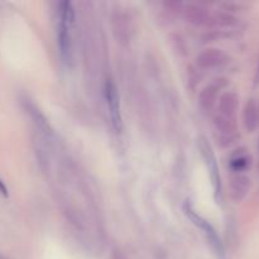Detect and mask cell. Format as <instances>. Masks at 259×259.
Wrapping results in <instances>:
<instances>
[{"mask_svg":"<svg viewBox=\"0 0 259 259\" xmlns=\"http://www.w3.org/2000/svg\"><path fill=\"white\" fill-rule=\"evenodd\" d=\"M0 259H3V258H2V257H0Z\"/></svg>","mask_w":259,"mask_h":259,"instance_id":"22","label":"cell"},{"mask_svg":"<svg viewBox=\"0 0 259 259\" xmlns=\"http://www.w3.org/2000/svg\"><path fill=\"white\" fill-rule=\"evenodd\" d=\"M252 166V157L248 154V149L245 147L235 149L229 158L230 171L235 174H244Z\"/></svg>","mask_w":259,"mask_h":259,"instance_id":"11","label":"cell"},{"mask_svg":"<svg viewBox=\"0 0 259 259\" xmlns=\"http://www.w3.org/2000/svg\"><path fill=\"white\" fill-rule=\"evenodd\" d=\"M243 124L248 133H253L259 125V108L254 99H249L243 109Z\"/></svg>","mask_w":259,"mask_h":259,"instance_id":"12","label":"cell"},{"mask_svg":"<svg viewBox=\"0 0 259 259\" xmlns=\"http://www.w3.org/2000/svg\"><path fill=\"white\" fill-rule=\"evenodd\" d=\"M25 106H27V110L28 113L30 114V116H32L33 121H34V124L37 125V128L39 129L40 132H42L45 136L50 137L53 134V131L51 129L50 126V123L47 121V119H46V116L43 115L42 113H40L39 110L37 109V106L34 105L33 103H30L29 100L25 101Z\"/></svg>","mask_w":259,"mask_h":259,"instance_id":"13","label":"cell"},{"mask_svg":"<svg viewBox=\"0 0 259 259\" xmlns=\"http://www.w3.org/2000/svg\"><path fill=\"white\" fill-rule=\"evenodd\" d=\"M252 189V181L244 174H235L229 180V196L234 202H242Z\"/></svg>","mask_w":259,"mask_h":259,"instance_id":"9","label":"cell"},{"mask_svg":"<svg viewBox=\"0 0 259 259\" xmlns=\"http://www.w3.org/2000/svg\"><path fill=\"white\" fill-rule=\"evenodd\" d=\"M212 124H214V128L218 132V134H222V136L238 133L237 119L225 118V116L217 114L212 119Z\"/></svg>","mask_w":259,"mask_h":259,"instance_id":"14","label":"cell"},{"mask_svg":"<svg viewBox=\"0 0 259 259\" xmlns=\"http://www.w3.org/2000/svg\"><path fill=\"white\" fill-rule=\"evenodd\" d=\"M111 25L118 42L126 45L131 39V18L123 9H114L111 13Z\"/></svg>","mask_w":259,"mask_h":259,"instance_id":"8","label":"cell"},{"mask_svg":"<svg viewBox=\"0 0 259 259\" xmlns=\"http://www.w3.org/2000/svg\"><path fill=\"white\" fill-rule=\"evenodd\" d=\"M228 85V80L224 77H219L207 83L199 94V106L202 111H211L217 105L218 99L220 96V91Z\"/></svg>","mask_w":259,"mask_h":259,"instance_id":"6","label":"cell"},{"mask_svg":"<svg viewBox=\"0 0 259 259\" xmlns=\"http://www.w3.org/2000/svg\"><path fill=\"white\" fill-rule=\"evenodd\" d=\"M222 7L223 9H224V12L229 13V14H233V13H237V12H243V10L247 9V5H245L244 3H239V2L223 3Z\"/></svg>","mask_w":259,"mask_h":259,"instance_id":"17","label":"cell"},{"mask_svg":"<svg viewBox=\"0 0 259 259\" xmlns=\"http://www.w3.org/2000/svg\"><path fill=\"white\" fill-rule=\"evenodd\" d=\"M104 96H105L111 125H113L114 131L121 133L123 132V115H121L120 98H119L118 88L111 78H108L104 83Z\"/></svg>","mask_w":259,"mask_h":259,"instance_id":"4","label":"cell"},{"mask_svg":"<svg viewBox=\"0 0 259 259\" xmlns=\"http://www.w3.org/2000/svg\"><path fill=\"white\" fill-rule=\"evenodd\" d=\"M116 259H128L125 257V255H123V254H119V252L116 253Z\"/></svg>","mask_w":259,"mask_h":259,"instance_id":"21","label":"cell"},{"mask_svg":"<svg viewBox=\"0 0 259 259\" xmlns=\"http://www.w3.org/2000/svg\"><path fill=\"white\" fill-rule=\"evenodd\" d=\"M196 66L202 71L215 70V68L223 67L229 62V56L220 48L209 47L196 56Z\"/></svg>","mask_w":259,"mask_h":259,"instance_id":"5","label":"cell"},{"mask_svg":"<svg viewBox=\"0 0 259 259\" xmlns=\"http://www.w3.org/2000/svg\"><path fill=\"white\" fill-rule=\"evenodd\" d=\"M75 23V9L71 2L58 3L57 9V46L61 60L67 67L73 63L72 25Z\"/></svg>","mask_w":259,"mask_h":259,"instance_id":"1","label":"cell"},{"mask_svg":"<svg viewBox=\"0 0 259 259\" xmlns=\"http://www.w3.org/2000/svg\"><path fill=\"white\" fill-rule=\"evenodd\" d=\"M0 195L4 197L9 196V190H8L7 185L4 184V181H3L2 179H0Z\"/></svg>","mask_w":259,"mask_h":259,"instance_id":"19","label":"cell"},{"mask_svg":"<svg viewBox=\"0 0 259 259\" xmlns=\"http://www.w3.org/2000/svg\"><path fill=\"white\" fill-rule=\"evenodd\" d=\"M240 136H239V132L238 133H234V134H224V136H222V134H218L217 137V143L218 146L222 147V148H228V147L233 146L234 143H237L238 141H239Z\"/></svg>","mask_w":259,"mask_h":259,"instance_id":"16","label":"cell"},{"mask_svg":"<svg viewBox=\"0 0 259 259\" xmlns=\"http://www.w3.org/2000/svg\"><path fill=\"white\" fill-rule=\"evenodd\" d=\"M239 103V95L235 91H224L218 99V114L225 118L237 119Z\"/></svg>","mask_w":259,"mask_h":259,"instance_id":"10","label":"cell"},{"mask_svg":"<svg viewBox=\"0 0 259 259\" xmlns=\"http://www.w3.org/2000/svg\"><path fill=\"white\" fill-rule=\"evenodd\" d=\"M238 24V19L233 14L227 12H220L218 14L211 15L210 25L218 28H233Z\"/></svg>","mask_w":259,"mask_h":259,"instance_id":"15","label":"cell"},{"mask_svg":"<svg viewBox=\"0 0 259 259\" xmlns=\"http://www.w3.org/2000/svg\"><path fill=\"white\" fill-rule=\"evenodd\" d=\"M182 209H184V212L187 217V219L191 220L192 224H194L195 227L199 228V229L204 233L205 238H206L207 243H209L210 248H211V250L214 252V254L219 259H224L225 248H224V244H223L222 239H220L219 234H218L217 229H215V228L212 227V225L210 224L204 217H201V215L195 210V207L192 206L190 200H186V201H185L184 207H182Z\"/></svg>","mask_w":259,"mask_h":259,"instance_id":"2","label":"cell"},{"mask_svg":"<svg viewBox=\"0 0 259 259\" xmlns=\"http://www.w3.org/2000/svg\"><path fill=\"white\" fill-rule=\"evenodd\" d=\"M163 5L166 10H168L169 13H175V14H181L185 7L182 2H166Z\"/></svg>","mask_w":259,"mask_h":259,"instance_id":"18","label":"cell"},{"mask_svg":"<svg viewBox=\"0 0 259 259\" xmlns=\"http://www.w3.org/2000/svg\"><path fill=\"white\" fill-rule=\"evenodd\" d=\"M259 83V61L257 65V71H255V76H254V85H258Z\"/></svg>","mask_w":259,"mask_h":259,"instance_id":"20","label":"cell"},{"mask_svg":"<svg viewBox=\"0 0 259 259\" xmlns=\"http://www.w3.org/2000/svg\"><path fill=\"white\" fill-rule=\"evenodd\" d=\"M197 147H199L200 154H201L202 159L205 161L206 164L207 172H209L210 180H211L212 187H214V194L215 200L218 202L222 201L223 199V184H222V176H220L219 166H218L217 157H215L212 147L210 144L209 139L206 137L201 136L197 139Z\"/></svg>","mask_w":259,"mask_h":259,"instance_id":"3","label":"cell"},{"mask_svg":"<svg viewBox=\"0 0 259 259\" xmlns=\"http://www.w3.org/2000/svg\"><path fill=\"white\" fill-rule=\"evenodd\" d=\"M182 15L185 20L194 27H205V25H210L212 14L210 13L209 8L202 3H190V4H185Z\"/></svg>","mask_w":259,"mask_h":259,"instance_id":"7","label":"cell"}]
</instances>
